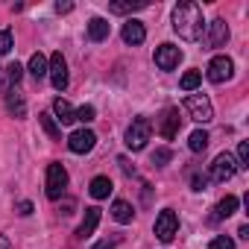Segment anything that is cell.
I'll list each match as a JSON object with an SVG mask.
<instances>
[{"label": "cell", "instance_id": "obj_23", "mask_svg": "<svg viewBox=\"0 0 249 249\" xmlns=\"http://www.w3.org/2000/svg\"><path fill=\"white\" fill-rule=\"evenodd\" d=\"M30 73H33L36 79H44V76H47V59H44L41 53H33V59H30Z\"/></svg>", "mask_w": 249, "mask_h": 249}, {"label": "cell", "instance_id": "obj_30", "mask_svg": "<svg viewBox=\"0 0 249 249\" xmlns=\"http://www.w3.org/2000/svg\"><path fill=\"white\" fill-rule=\"evenodd\" d=\"M211 249H234V240H231V237H226V234H220V237H214V240H211Z\"/></svg>", "mask_w": 249, "mask_h": 249}, {"label": "cell", "instance_id": "obj_15", "mask_svg": "<svg viewBox=\"0 0 249 249\" xmlns=\"http://www.w3.org/2000/svg\"><path fill=\"white\" fill-rule=\"evenodd\" d=\"M6 106H9V111H12L15 117H27V100H24V94L18 91V85L6 91Z\"/></svg>", "mask_w": 249, "mask_h": 249}, {"label": "cell", "instance_id": "obj_31", "mask_svg": "<svg viewBox=\"0 0 249 249\" xmlns=\"http://www.w3.org/2000/svg\"><path fill=\"white\" fill-rule=\"evenodd\" d=\"M170 159H173V153H170V150H156V156H153V164L164 167V164H167Z\"/></svg>", "mask_w": 249, "mask_h": 249}, {"label": "cell", "instance_id": "obj_14", "mask_svg": "<svg viewBox=\"0 0 249 249\" xmlns=\"http://www.w3.org/2000/svg\"><path fill=\"white\" fill-rule=\"evenodd\" d=\"M147 38V30H144V24L141 21H126V24H123V41H126V44H141Z\"/></svg>", "mask_w": 249, "mask_h": 249}, {"label": "cell", "instance_id": "obj_19", "mask_svg": "<svg viewBox=\"0 0 249 249\" xmlns=\"http://www.w3.org/2000/svg\"><path fill=\"white\" fill-rule=\"evenodd\" d=\"M234 211H237V196H231V194H229L226 199H220V202H217V211H214V217H211V220H214V223H217V220H226V217H231Z\"/></svg>", "mask_w": 249, "mask_h": 249}, {"label": "cell", "instance_id": "obj_2", "mask_svg": "<svg viewBox=\"0 0 249 249\" xmlns=\"http://www.w3.org/2000/svg\"><path fill=\"white\" fill-rule=\"evenodd\" d=\"M150 135H153V123H150L147 117H135V120H132V126L126 129V147H129L132 153H138V150L147 147Z\"/></svg>", "mask_w": 249, "mask_h": 249}, {"label": "cell", "instance_id": "obj_26", "mask_svg": "<svg viewBox=\"0 0 249 249\" xmlns=\"http://www.w3.org/2000/svg\"><path fill=\"white\" fill-rule=\"evenodd\" d=\"M199 82H202V73H199V71H188V73L182 76V82H179V85H182L185 91H194Z\"/></svg>", "mask_w": 249, "mask_h": 249}, {"label": "cell", "instance_id": "obj_5", "mask_svg": "<svg viewBox=\"0 0 249 249\" xmlns=\"http://www.w3.org/2000/svg\"><path fill=\"white\" fill-rule=\"evenodd\" d=\"M65 188H68V170L59 164V161H53L50 167H47V196L50 199H59L62 194H65Z\"/></svg>", "mask_w": 249, "mask_h": 249}, {"label": "cell", "instance_id": "obj_11", "mask_svg": "<svg viewBox=\"0 0 249 249\" xmlns=\"http://www.w3.org/2000/svg\"><path fill=\"white\" fill-rule=\"evenodd\" d=\"M179 126H182V117H179V111H176V108H164V114H161V123H159V135L170 141V138H176Z\"/></svg>", "mask_w": 249, "mask_h": 249}, {"label": "cell", "instance_id": "obj_28", "mask_svg": "<svg viewBox=\"0 0 249 249\" xmlns=\"http://www.w3.org/2000/svg\"><path fill=\"white\" fill-rule=\"evenodd\" d=\"M237 167H249V144L246 141H240L237 144V161H234Z\"/></svg>", "mask_w": 249, "mask_h": 249}, {"label": "cell", "instance_id": "obj_33", "mask_svg": "<svg viewBox=\"0 0 249 249\" xmlns=\"http://www.w3.org/2000/svg\"><path fill=\"white\" fill-rule=\"evenodd\" d=\"M205 182H208V179H205V176H199V173H194V179H191L194 191H202V188H205Z\"/></svg>", "mask_w": 249, "mask_h": 249}, {"label": "cell", "instance_id": "obj_8", "mask_svg": "<svg viewBox=\"0 0 249 249\" xmlns=\"http://www.w3.org/2000/svg\"><path fill=\"white\" fill-rule=\"evenodd\" d=\"M234 173H237L234 159H231L229 153H220V156L214 159V164H211V179H214V182H229Z\"/></svg>", "mask_w": 249, "mask_h": 249}, {"label": "cell", "instance_id": "obj_1", "mask_svg": "<svg viewBox=\"0 0 249 249\" xmlns=\"http://www.w3.org/2000/svg\"><path fill=\"white\" fill-rule=\"evenodd\" d=\"M173 30L185 41H196L202 36L205 21H202V9L194 3V0H182V3L173 6Z\"/></svg>", "mask_w": 249, "mask_h": 249}, {"label": "cell", "instance_id": "obj_35", "mask_svg": "<svg viewBox=\"0 0 249 249\" xmlns=\"http://www.w3.org/2000/svg\"><path fill=\"white\" fill-rule=\"evenodd\" d=\"M117 164L123 167V173H135V167H132V164H129L126 159H117Z\"/></svg>", "mask_w": 249, "mask_h": 249}, {"label": "cell", "instance_id": "obj_4", "mask_svg": "<svg viewBox=\"0 0 249 249\" xmlns=\"http://www.w3.org/2000/svg\"><path fill=\"white\" fill-rule=\"evenodd\" d=\"M176 231H179V217H176L173 208H164V211L156 217V237H159L161 243H170V240L176 237Z\"/></svg>", "mask_w": 249, "mask_h": 249}, {"label": "cell", "instance_id": "obj_18", "mask_svg": "<svg viewBox=\"0 0 249 249\" xmlns=\"http://www.w3.org/2000/svg\"><path fill=\"white\" fill-rule=\"evenodd\" d=\"M88 191H91L94 199H106V196L114 191V185H111L108 176H97V179H91V188H88Z\"/></svg>", "mask_w": 249, "mask_h": 249}, {"label": "cell", "instance_id": "obj_39", "mask_svg": "<svg viewBox=\"0 0 249 249\" xmlns=\"http://www.w3.org/2000/svg\"><path fill=\"white\" fill-rule=\"evenodd\" d=\"M0 249H12V246H9V240H6L3 234H0Z\"/></svg>", "mask_w": 249, "mask_h": 249}, {"label": "cell", "instance_id": "obj_25", "mask_svg": "<svg viewBox=\"0 0 249 249\" xmlns=\"http://www.w3.org/2000/svg\"><path fill=\"white\" fill-rule=\"evenodd\" d=\"M38 120H41V126H44V132L50 138H59L62 135V129H59V123L53 120V114H38Z\"/></svg>", "mask_w": 249, "mask_h": 249}, {"label": "cell", "instance_id": "obj_22", "mask_svg": "<svg viewBox=\"0 0 249 249\" xmlns=\"http://www.w3.org/2000/svg\"><path fill=\"white\" fill-rule=\"evenodd\" d=\"M138 9H147V0H135V3H108V12H114V15H126V12H138Z\"/></svg>", "mask_w": 249, "mask_h": 249}, {"label": "cell", "instance_id": "obj_34", "mask_svg": "<svg viewBox=\"0 0 249 249\" xmlns=\"http://www.w3.org/2000/svg\"><path fill=\"white\" fill-rule=\"evenodd\" d=\"M71 9H73V3H62V0L56 3V12H59V15H68Z\"/></svg>", "mask_w": 249, "mask_h": 249}, {"label": "cell", "instance_id": "obj_12", "mask_svg": "<svg viewBox=\"0 0 249 249\" xmlns=\"http://www.w3.org/2000/svg\"><path fill=\"white\" fill-rule=\"evenodd\" d=\"M226 41H229V27H226V21H223V18L211 21V24H208V44H211V47H223Z\"/></svg>", "mask_w": 249, "mask_h": 249}, {"label": "cell", "instance_id": "obj_17", "mask_svg": "<svg viewBox=\"0 0 249 249\" xmlns=\"http://www.w3.org/2000/svg\"><path fill=\"white\" fill-rule=\"evenodd\" d=\"M108 33H111V27H108L106 18H91L88 21V38L91 41H103V38H108Z\"/></svg>", "mask_w": 249, "mask_h": 249}, {"label": "cell", "instance_id": "obj_6", "mask_svg": "<svg viewBox=\"0 0 249 249\" xmlns=\"http://www.w3.org/2000/svg\"><path fill=\"white\" fill-rule=\"evenodd\" d=\"M47 73H50V82L56 91H65L68 88V62L62 53H53L50 62H47Z\"/></svg>", "mask_w": 249, "mask_h": 249}, {"label": "cell", "instance_id": "obj_20", "mask_svg": "<svg viewBox=\"0 0 249 249\" xmlns=\"http://www.w3.org/2000/svg\"><path fill=\"white\" fill-rule=\"evenodd\" d=\"M111 217H114L117 223H132L135 211H132V205H129V202H123V199H114V205H111Z\"/></svg>", "mask_w": 249, "mask_h": 249}, {"label": "cell", "instance_id": "obj_27", "mask_svg": "<svg viewBox=\"0 0 249 249\" xmlns=\"http://www.w3.org/2000/svg\"><path fill=\"white\" fill-rule=\"evenodd\" d=\"M94 114H97V111H94V106H79V108L73 111V117H76V120H82V123H91V120H94Z\"/></svg>", "mask_w": 249, "mask_h": 249}, {"label": "cell", "instance_id": "obj_29", "mask_svg": "<svg viewBox=\"0 0 249 249\" xmlns=\"http://www.w3.org/2000/svg\"><path fill=\"white\" fill-rule=\"evenodd\" d=\"M12 50V33L9 30H0V56H6Z\"/></svg>", "mask_w": 249, "mask_h": 249}, {"label": "cell", "instance_id": "obj_10", "mask_svg": "<svg viewBox=\"0 0 249 249\" xmlns=\"http://www.w3.org/2000/svg\"><path fill=\"white\" fill-rule=\"evenodd\" d=\"M94 144H97V135H94L91 129H76V132L68 138V147H71V153H76V156L91 153V150H94Z\"/></svg>", "mask_w": 249, "mask_h": 249}, {"label": "cell", "instance_id": "obj_3", "mask_svg": "<svg viewBox=\"0 0 249 249\" xmlns=\"http://www.w3.org/2000/svg\"><path fill=\"white\" fill-rule=\"evenodd\" d=\"M185 108H188V114L196 123H211L214 120V108H211V100L205 94H188L185 97Z\"/></svg>", "mask_w": 249, "mask_h": 249}, {"label": "cell", "instance_id": "obj_13", "mask_svg": "<svg viewBox=\"0 0 249 249\" xmlns=\"http://www.w3.org/2000/svg\"><path fill=\"white\" fill-rule=\"evenodd\" d=\"M97 223H100V208H97V205L85 208V217H82V223H79V229H76V237H91L94 229H97Z\"/></svg>", "mask_w": 249, "mask_h": 249}, {"label": "cell", "instance_id": "obj_21", "mask_svg": "<svg viewBox=\"0 0 249 249\" xmlns=\"http://www.w3.org/2000/svg\"><path fill=\"white\" fill-rule=\"evenodd\" d=\"M208 132L205 129H196V132H191V138H188V147H191V153H202L205 147H208Z\"/></svg>", "mask_w": 249, "mask_h": 249}, {"label": "cell", "instance_id": "obj_38", "mask_svg": "<svg viewBox=\"0 0 249 249\" xmlns=\"http://www.w3.org/2000/svg\"><path fill=\"white\" fill-rule=\"evenodd\" d=\"M237 234H240L243 240H249V226H240V229H237Z\"/></svg>", "mask_w": 249, "mask_h": 249}, {"label": "cell", "instance_id": "obj_36", "mask_svg": "<svg viewBox=\"0 0 249 249\" xmlns=\"http://www.w3.org/2000/svg\"><path fill=\"white\" fill-rule=\"evenodd\" d=\"M9 91V82H6V73L0 71V94H6Z\"/></svg>", "mask_w": 249, "mask_h": 249}, {"label": "cell", "instance_id": "obj_9", "mask_svg": "<svg viewBox=\"0 0 249 249\" xmlns=\"http://www.w3.org/2000/svg\"><path fill=\"white\" fill-rule=\"evenodd\" d=\"M179 62H182V50H179L176 44H161V47H156V65H159L161 71H173V68H179Z\"/></svg>", "mask_w": 249, "mask_h": 249}, {"label": "cell", "instance_id": "obj_37", "mask_svg": "<svg viewBox=\"0 0 249 249\" xmlns=\"http://www.w3.org/2000/svg\"><path fill=\"white\" fill-rule=\"evenodd\" d=\"M91 249H114V243H111V240H100V243H94Z\"/></svg>", "mask_w": 249, "mask_h": 249}, {"label": "cell", "instance_id": "obj_16", "mask_svg": "<svg viewBox=\"0 0 249 249\" xmlns=\"http://www.w3.org/2000/svg\"><path fill=\"white\" fill-rule=\"evenodd\" d=\"M53 111H56V117H53V120H59L62 126H68V123H73V120H76V117H73L71 103H68V100H62V97H56V100H53Z\"/></svg>", "mask_w": 249, "mask_h": 249}, {"label": "cell", "instance_id": "obj_7", "mask_svg": "<svg viewBox=\"0 0 249 249\" xmlns=\"http://www.w3.org/2000/svg\"><path fill=\"white\" fill-rule=\"evenodd\" d=\"M231 73H234V62L229 56H214L208 62V79L211 82H226V79H231Z\"/></svg>", "mask_w": 249, "mask_h": 249}, {"label": "cell", "instance_id": "obj_32", "mask_svg": "<svg viewBox=\"0 0 249 249\" xmlns=\"http://www.w3.org/2000/svg\"><path fill=\"white\" fill-rule=\"evenodd\" d=\"M15 211H18L21 217H30V214H33V202H30V199H21V202L15 205Z\"/></svg>", "mask_w": 249, "mask_h": 249}, {"label": "cell", "instance_id": "obj_24", "mask_svg": "<svg viewBox=\"0 0 249 249\" xmlns=\"http://www.w3.org/2000/svg\"><path fill=\"white\" fill-rule=\"evenodd\" d=\"M3 73H6V82H9V88H15V85L21 82V76H24V68H21L18 62H12V65H6V68H3Z\"/></svg>", "mask_w": 249, "mask_h": 249}]
</instances>
